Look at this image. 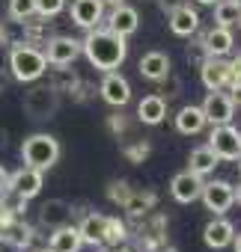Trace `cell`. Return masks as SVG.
I'll list each match as a JSON object with an SVG mask.
<instances>
[{
  "label": "cell",
  "mask_w": 241,
  "mask_h": 252,
  "mask_svg": "<svg viewBox=\"0 0 241 252\" xmlns=\"http://www.w3.org/2000/svg\"><path fill=\"white\" fill-rule=\"evenodd\" d=\"M36 252H54V249H51V246H45V249H36Z\"/></svg>",
  "instance_id": "40"
},
{
  "label": "cell",
  "mask_w": 241,
  "mask_h": 252,
  "mask_svg": "<svg viewBox=\"0 0 241 252\" xmlns=\"http://www.w3.org/2000/svg\"><path fill=\"white\" fill-rule=\"evenodd\" d=\"M83 243H92V246H101L104 243V234H107V217L104 214H86L83 222L78 225Z\"/></svg>",
  "instance_id": "23"
},
{
  "label": "cell",
  "mask_w": 241,
  "mask_h": 252,
  "mask_svg": "<svg viewBox=\"0 0 241 252\" xmlns=\"http://www.w3.org/2000/svg\"><path fill=\"white\" fill-rule=\"evenodd\" d=\"M98 92H101L104 104H110V107H125L131 101V83L119 71H104Z\"/></svg>",
  "instance_id": "10"
},
{
  "label": "cell",
  "mask_w": 241,
  "mask_h": 252,
  "mask_svg": "<svg viewBox=\"0 0 241 252\" xmlns=\"http://www.w3.org/2000/svg\"><path fill=\"white\" fill-rule=\"evenodd\" d=\"M232 240H235V225H232L223 214L205 222V228H202V243H205L208 249H226V246H232Z\"/></svg>",
  "instance_id": "13"
},
{
  "label": "cell",
  "mask_w": 241,
  "mask_h": 252,
  "mask_svg": "<svg viewBox=\"0 0 241 252\" xmlns=\"http://www.w3.org/2000/svg\"><path fill=\"white\" fill-rule=\"evenodd\" d=\"M21 160H24V166H33V169L45 172L60 160V143L51 134H30L21 143Z\"/></svg>",
  "instance_id": "3"
},
{
  "label": "cell",
  "mask_w": 241,
  "mask_h": 252,
  "mask_svg": "<svg viewBox=\"0 0 241 252\" xmlns=\"http://www.w3.org/2000/svg\"><path fill=\"white\" fill-rule=\"evenodd\" d=\"M241 18V6L235 3V0H217L214 3V21L220 27H235Z\"/></svg>",
  "instance_id": "25"
},
{
  "label": "cell",
  "mask_w": 241,
  "mask_h": 252,
  "mask_svg": "<svg viewBox=\"0 0 241 252\" xmlns=\"http://www.w3.org/2000/svg\"><path fill=\"white\" fill-rule=\"evenodd\" d=\"M238 175H241V155H238Z\"/></svg>",
  "instance_id": "41"
},
{
  "label": "cell",
  "mask_w": 241,
  "mask_h": 252,
  "mask_svg": "<svg viewBox=\"0 0 241 252\" xmlns=\"http://www.w3.org/2000/svg\"><path fill=\"white\" fill-rule=\"evenodd\" d=\"M80 48H83V57L89 60V65L98 71H116L128 57L125 36H119L107 27L86 30V39L80 42Z\"/></svg>",
  "instance_id": "1"
},
{
  "label": "cell",
  "mask_w": 241,
  "mask_h": 252,
  "mask_svg": "<svg viewBox=\"0 0 241 252\" xmlns=\"http://www.w3.org/2000/svg\"><path fill=\"white\" fill-rule=\"evenodd\" d=\"M170 33L173 36H182V39H188V36H194L197 30H200V12L191 6V3H182V6H176L173 12H170Z\"/></svg>",
  "instance_id": "16"
},
{
  "label": "cell",
  "mask_w": 241,
  "mask_h": 252,
  "mask_svg": "<svg viewBox=\"0 0 241 252\" xmlns=\"http://www.w3.org/2000/svg\"><path fill=\"white\" fill-rule=\"evenodd\" d=\"M197 3H200V6H214L217 0H197Z\"/></svg>",
  "instance_id": "35"
},
{
  "label": "cell",
  "mask_w": 241,
  "mask_h": 252,
  "mask_svg": "<svg viewBox=\"0 0 241 252\" xmlns=\"http://www.w3.org/2000/svg\"><path fill=\"white\" fill-rule=\"evenodd\" d=\"M208 146L217 155V160H238V155H241V131L232 128V122L229 125H214L211 137H208Z\"/></svg>",
  "instance_id": "5"
},
{
  "label": "cell",
  "mask_w": 241,
  "mask_h": 252,
  "mask_svg": "<svg viewBox=\"0 0 241 252\" xmlns=\"http://www.w3.org/2000/svg\"><path fill=\"white\" fill-rule=\"evenodd\" d=\"M125 240V225L119 222L116 217H107V234H104V243L116 246V243H122Z\"/></svg>",
  "instance_id": "29"
},
{
  "label": "cell",
  "mask_w": 241,
  "mask_h": 252,
  "mask_svg": "<svg viewBox=\"0 0 241 252\" xmlns=\"http://www.w3.org/2000/svg\"><path fill=\"white\" fill-rule=\"evenodd\" d=\"M69 15L80 30H95L104 18V0H72Z\"/></svg>",
  "instance_id": "12"
},
{
  "label": "cell",
  "mask_w": 241,
  "mask_h": 252,
  "mask_svg": "<svg viewBox=\"0 0 241 252\" xmlns=\"http://www.w3.org/2000/svg\"><path fill=\"white\" fill-rule=\"evenodd\" d=\"M45 172L42 169H33V166H21L18 172H12L9 175V181H6V190L15 196V199H21V202H30V199H36L39 196V190H42V178Z\"/></svg>",
  "instance_id": "7"
},
{
  "label": "cell",
  "mask_w": 241,
  "mask_h": 252,
  "mask_svg": "<svg viewBox=\"0 0 241 252\" xmlns=\"http://www.w3.org/2000/svg\"><path fill=\"white\" fill-rule=\"evenodd\" d=\"M232 249H235V252H241V231L235 234V240H232Z\"/></svg>",
  "instance_id": "33"
},
{
  "label": "cell",
  "mask_w": 241,
  "mask_h": 252,
  "mask_svg": "<svg viewBox=\"0 0 241 252\" xmlns=\"http://www.w3.org/2000/svg\"><path fill=\"white\" fill-rule=\"evenodd\" d=\"M107 6H119V3H125V0H104Z\"/></svg>",
  "instance_id": "36"
},
{
  "label": "cell",
  "mask_w": 241,
  "mask_h": 252,
  "mask_svg": "<svg viewBox=\"0 0 241 252\" xmlns=\"http://www.w3.org/2000/svg\"><path fill=\"white\" fill-rule=\"evenodd\" d=\"M137 68H140V74L146 77V80H152V83H161V80H167L170 77V57L164 54V51H149V54H143L140 57V63H137Z\"/></svg>",
  "instance_id": "18"
},
{
  "label": "cell",
  "mask_w": 241,
  "mask_h": 252,
  "mask_svg": "<svg viewBox=\"0 0 241 252\" xmlns=\"http://www.w3.org/2000/svg\"><path fill=\"white\" fill-rule=\"evenodd\" d=\"M205 113H202V107H194V104H188V107H182L179 113H176V131L179 134H185V137H194V134H200L202 128H205Z\"/></svg>",
  "instance_id": "20"
},
{
  "label": "cell",
  "mask_w": 241,
  "mask_h": 252,
  "mask_svg": "<svg viewBox=\"0 0 241 252\" xmlns=\"http://www.w3.org/2000/svg\"><path fill=\"white\" fill-rule=\"evenodd\" d=\"M36 15V0H9V18L12 21H30Z\"/></svg>",
  "instance_id": "26"
},
{
  "label": "cell",
  "mask_w": 241,
  "mask_h": 252,
  "mask_svg": "<svg viewBox=\"0 0 241 252\" xmlns=\"http://www.w3.org/2000/svg\"><path fill=\"white\" fill-rule=\"evenodd\" d=\"M3 146H6V131L0 128V149H3Z\"/></svg>",
  "instance_id": "34"
},
{
  "label": "cell",
  "mask_w": 241,
  "mask_h": 252,
  "mask_svg": "<svg viewBox=\"0 0 241 252\" xmlns=\"http://www.w3.org/2000/svg\"><path fill=\"white\" fill-rule=\"evenodd\" d=\"M6 181H9V172H6L3 166H0V190H3V187H6Z\"/></svg>",
  "instance_id": "32"
},
{
  "label": "cell",
  "mask_w": 241,
  "mask_h": 252,
  "mask_svg": "<svg viewBox=\"0 0 241 252\" xmlns=\"http://www.w3.org/2000/svg\"><path fill=\"white\" fill-rule=\"evenodd\" d=\"M202 184H205V181H202V175H197V172L185 169V172L173 175V181H170V196H173L179 205H191V202H197V199H200Z\"/></svg>",
  "instance_id": "11"
},
{
  "label": "cell",
  "mask_w": 241,
  "mask_h": 252,
  "mask_svg": "<svg viewBox=\"0 0 241 252\" xmlns=\"http://www.w3.org/2000/svg\"><path fill=\"white\" fill-rule=\"evenodd\" d=\"M200 199H202L205 211H211L214 217H220V214H226L235 205V187L229 181H205Z\"/></svg>",
  "instance_id": "8"
},
{
  "label": "cell",
  "mask_w": 241,
  "mask_h": 252,
  "mask_svg": "<svg viewBox=\"0 0 241 252\" xmlns=\"http://www.w3.org/2000/svg\"><path fill=\"white\" fill-rule=\"evenodd\" d=\"M202 113L211 128L214 125H229L235 116V95H229L223 89H208V95L202 101Z\"/></svg>",
  "instance_id": "6"
},
{
  "label": "cell",
  "mask_w": 241,
  "mask_h": 252,
  "mask_svg": "<svg viewBox=\"0 0 241 252\" xmlns=\"http://www.w3.org/2000/svg\"><path fill=\"white\" fill-rule=\"evenodd\" d=\"M152 205H155V196H152V193H131V196L122 202V208H125L128 214H134V217L143 214V211H149Z\"/></svg>",
  "instance_id": "27"
},
{
  "label": "cell",
  "mask_w": 241,
  "mask_h": 252,
  "mask_svg": "<svg viewBox=\"0 0 241 252\" xmlns=\"http://www.w3.org/2000/svg\"><path fill=\"white\" fill-rule=\"evenodd\" d=\"M80 54H83V48H80V42L72 39V36H54V39L45 42V60H48V65H54V68L72 65Z\"/></svg>",
  "instance_id": "9"
},
{
  "label": "cell",
  "mask_w": 241,
  "mask_h": 252,
  "mask_svg": "<svg viewBox=\"0 0 241 252\" xmlns=\"http://www.w3.org/2000/svg\"><path fill=\"white\" fill-rule=\"evenodd\" d=\"M39 220H42V225H48V228H60V225H66V222L72 220V205L63 202V199H51V202L42 205Z\"/></svg>",
  "instance_id": "22"
},
{
  "label": "cell",
  "mask_w": 241,
  "mask_h": 252,
  "mask_svg": "<svg viewBox=\"0 0 241 252\" xmlns=\"http://www.w3.org/2000/svg\"><path fill=\"white\" fill-rule=\"evenodd\" d=\"M137 119L143 122V125H161L164 119H167V101H164V95H146L140 104H137Z\"/></svg>",
  "instance_id": "21"
},
{
  "label": "cell",
  "mask_w": 241,
  "mask_h": 252,
  "mask_svg": "<svg viewBox=\"0 0 241 252\" xmlns=\"http://www.w3.org/2000/svg\"><path fill=\"white\" fill-rule=\"evenodd\" d=\"M235 104H238V107H241V92H235Z\"/></svg>",
  "instance_id": "39"
},
{
  "label": "cell",
  "mask_w": 241,
  "mask_h": 252,
  "mask_svg": "<svg viewBox=\"0 0 241 252\" xmlns=\"http://www.w3.org/2000/svg\"><path fill=\"white\" fill-rule=\"evenodd\" d=\"M158 3H161V6H164L167 12H173L176 6H182V3H188V0H158Z\"/></svg>",
  "instance_id": "31"
},
{
  "label": "cell",
  "mask_w": 241,
  "mask_h": 252,
  "mask_svg": "<svg viewBox=\"0 0 241 252\" xmlns=\"http://www.w3.org/2000/svg\"><path fill=\"white\" fill-rule=\"evenodd\" d=\"M9 71L15 80L21 83H36L45 71H48V60H45V51L33 48L30 42L27 45H15L9 51Z\"/></svg>",
  "instance_id": "2"
},
{
  "label": "cell",
  "mask_w": 241,
  "mask_h": 252,
  "mask_svg": "<svg viewBox=\"0 0 241 252\" xmlns=\"http://www.w3.org/2000/svg\"><path fill=\"white\" fill-rule=\"evenodd\" d=\"M229 92H241V54L229 63Z\"/></svg>",
  "instance_id": "30"
},
{
  "label": "cell",
  "mask_w": 241,
  "mask_h": 252,
  "mask_svg": "<svg viewBox=\"0 0 241 252\" xmlns=\"http://www.w3.org/2000/svg\"><path fill=\"white\" fill-rule=\"evenodd\" d=\"M235 27H241V18H238V24H235Z\"/></svg>",
  "instance_id": "43"
},
{
  "label": "cell",
  "mask_w": 241,
  "mask_h": 252,
  "mask_svg": "<svg viewBox=\"0 0 241 252\" xmlns=\"http://www.w3.org/2000/svg\"><path fill=\"white\" fill-rule=\"evenodd\" d=\"M48 246L54 252H80L83 246V237L78 231V225H60V228H51V237H48Z\"/></svg>",
  "instance_id": "19"
},
{
  "label": "cell",
  "mask_w": 241,
  "mask_h": 252,
  "mask_svg": "<svg viewBox=\"0 0 241 252\" xmlns=\"http://www.w3.org/2000/svg\"><path fill=\"white\" fill-rule=\"evenodd\" d=\"M214 166H217V155L211 152V146H200L188 158V169L197 175H208V172H214Z\"/></svg>",
  "instance_id": "24"
},
{
  "label": "cell",
  "mask_w": 241,
  "mask_h": 252,
  "mask_svg": "<svg viewBox=\"0 0 241 252\" xmlns=\"http://www.w3.org/2000/svg\"><path fill=\"white\" fill-rule=\"evenodd\" d=\"M66 9V0H36V15L39 18H57Z\"/></svg>",
  "instance_id": "28"
},
{
  "label": "cell",
  "mask_w": 241,
  "mask_h": 252,
  "mask_svg": "<svg viewBox=\"0 0 241 252\" xmlns=\"http://www.w3.org/2000/svg\"><path fill=\"white\" fill-rule=\"evenodd\" d=\"M0 240H6V225L0 222Z\"/></svg>",
  "instance_id": "37"
},
{
  "label": "cell",
  "mask_w": 241,
  "mask_h": 252,
  "mask_svg": "<svg viewBox=\"0 0 241 252\" xmlns=\"http://www.w3.org/2000/svg\"><path fill=\"white\" fill-rule=\"evenodd\" d=\"M232 48H235L232 27L214 24L211 30H205V36H202V51H205V57H226Z\"/></svg>",
  "instance_id": "17"
},
{
  "label": "cell",
  "mask_w": 241,
  "mask_h": 252,
  "mask_svg": "<svg viewBox=\"0 0 241 252\" xmlns=\"http://www.w3.org/2000/svg\"><path fill=\"white\" fill-rule=\"evenodd\" d=\"M200 77L205 89H226L229 86V63L223 57H205L200 65Z\"/></svg>",
  "instance_id": "15"
},
{
  "label": "cell",
  "mask_w": 241,
  "mask_h": 252,
  "mask_svg": "<svg viewBox=\"0 0 241 252\" xmlns=\"http://www.w3.org/2000/svg\"><path fill=\"white\" fill-rule=\"evenodd\" d=\"M0 45H3V27H0Z\"/></svg>",
  "instance_id": "42"
},
{
  "label": "cell",
  "mask_w": 241,
  "mask_h": 252,
  "mask_svg": "<svg viewBox=\"0 0 241 252\" xmlns=\"http://www.w3.org/2000/svg\"><path fill=\"white\" fill-rule=\"evenodd\" d=\"M235 202L241 205V184H238V190H235Z\"/></svg>",
  "instance_id": "38"
},
{
  "label": "cell",
  "mask_w": 241,
  "mask_h": 252,
  "mask_svg": "<svg viewBox=\"0 0 241 252\" xmlns=\"http://www.w3.org/2000/svg\"><path fill=\"white\" fill-rule=\"evenodd\" d=\"M235 3H238V6H241V0H235Z\"/></svg>",
  "instance_id": "44"
},
{
  "label": "cell",
  "mask_w": 241,
  "mask_h": 252,
  "mask_svg": "<svg viewBox=\"0 0 241 252\" xmlns=\"http://www.w3.org/2000/svg\"><path fill=\"white\" fill-rule=\"evenodd\" d=\"M137 27H140V12H137L134 6L119 3V6L110 9V15H107V30H113V33H119V36L128 39L131 33H137Z\"/></svg>",
  "instance_id": "14"
},
{
  "label": "cell",
  "mask_w": 241,
  "mask_h": 252,
  "mask_svg": "<svg viewBox=\"0 0 241 252\" xmlns=\"http://www.w3.org/2000/svg\"><path fill=\"white\" fill-rule=\"evenodd\" d=\"M60 107V92L54 86H33L24 95V113L30 119H51Z\"/></svg>",
  "instance_id": "4"
}]
</instances>
